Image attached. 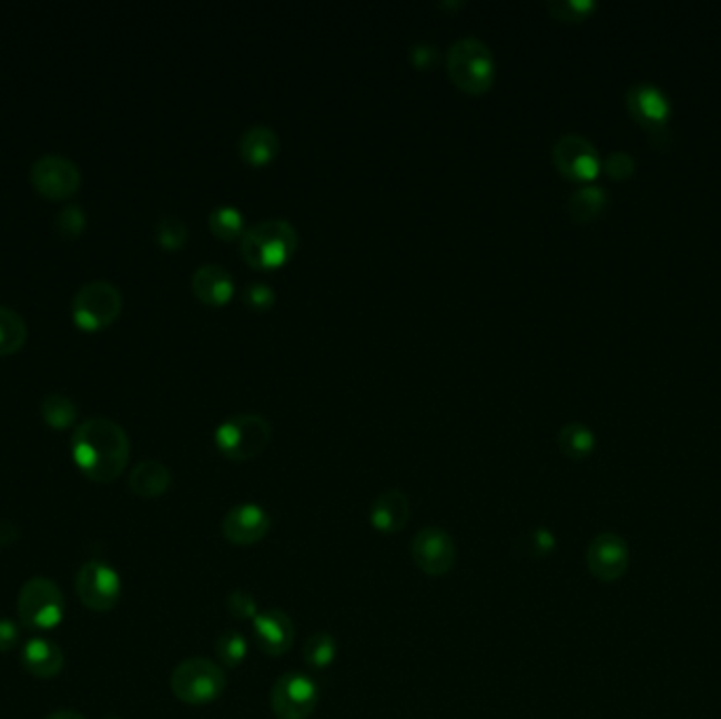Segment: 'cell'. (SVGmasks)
Wrapping results in <instances>:
<instances>
[{
	"label": "cell",
	"mask_w": 721,
	"mask_h": 719,
	"mask_svg": "<svg viewBox=\"0 0 721 719\" xmlns=\"http://www.w3.org/2000/svg\"><path fill=\"white\" fill-rule=\"evenodd\" d=\"M131 454L125 428L110 418L95 416L72 433V456L91 482L110 484L125 470Z\"/></svg>",
	"instance_id": "1"
},
{
	"label": "cell",
	"mask_w": 721,
	"mask_h": 719,
	"mask_svg": "<svg viewBox=\"0 0 721 719\" xmlns=\"http://www.w3.org/2000/svg\"><path fill=\"white\" fill-rule=\"evenodd\" d=\"M296 247V229L287 220H262L241 234V255L257 271L281 266Z\"/></svg>",
	"instance_id": "2"
},
{
	"label": "cell",
	"mask_w": 721,
	"mask_h": 719,
	"mask_svg": "<svg viewBox=\"0 0 721 719\" xmlns=\"http://www.w3.org/2000/svg\"><path fill=\"white\" fill-rule=\"evenodd\" d=\"M447 72L463 91L484 93L496 77L494 53L481 39L460 37L447 51Z\"/></svg>",
	"instance_id": "3"
},
{
	"label": "cell",
	"mask_w": 721,
	"mask_h": 719,
	"mask_svg": "<svg viewBox=\"0 0 721 719\" xmlns=\"http://www.w3.org/2000/svg\"><path fill=\"white\" fill-rule=\"evenodd\" d=\"M173 697L186 705H210L226 690V671L210 658L194 656L182 660L171 674Z\"/></svg>",
	"instance_id": "4"
},
{
	"label": "cell",
	"mask_w": 721,
	"mask_h": 719,
	"mask_svg": "<svg viewBox=\"0 0 721 719\" xmlns=\"http://www.w3.org/2000/svg\"><path fill=\"white\" fill-rule=\"evenodd\" d=\"M273 426L266 416L245 412L234 414L215 428V445L231 460H252L266 449Z\"/></svg>",
	"instance_id": "5"
},
{
	"label": "cell",
	"mask_w": 721,
	"mask_h": 719,
	"mask_svg": "<svg viewBox=\"0 0 721 719\" xmlns=\"http://www.w3.org/2000/svg\"><path fill=\"white\" fill-rule=\"evenodd\" d=\"M65 599L62 589L49 578H30L18 597V616L23 627L47 631L62 622Z\"/></svg>",
	"instance_id": "6"
},
{
	"label": "cell",
	"mask_w": 721,
	"mask_h": 719,
	"mask_svg": "<svg viewBox=\"0 0 721 719\" xmlns=\"http://www.w3.org/2000/svg\"><path fill=\"white\" fill-rule=\"evenodd\" d=\"M123 308L121 290L106 279H95L79 287L72 297L74 321L85 330L106 327Z\"/></svg>",
	"instance_id": "7"
},
{
	"label": "cell",
	"mask_w": 721,
	"mask_h": 719,
	"mask_svg": "<svg viewBox=\"0 0 721 719\" xmlns=\"http://www.w3.org/2000/svg\"><path fill=\"white\" fill-rule=\"evenodd\" d=\"M317 681L302 671H287L271 690V707L278 719H308L317 709Z\"/></svg>",
	"instance_id": "8"
},
{
	"label": "cell",
	"mask_w": 721,
	"mask_h": 719,
	"mask_svg": "<svg viewBox=\"0 0 721 719\" xmlns=\"http://www.w3.org/2000/svg\"><path fill=\"white\" fill-rule=\"evenodd\" d=\"M74 589L89 610L110 612L121 599L123 585L119 571L112 570L104 561H87L77 571Z\"/></svg>",
	"instance_id": "9"
},
{
	"label": "cell",
	"mask_w": 721,
	"mask_h": 719,
	"mask_svg": "<svg viewBox=\"0 0 721 719\" xmlns=\"http://www.w3.org/2000/svg\"><path fill=\"white\" fill-rule=\"evenodd\" d=\"M30 180L34 189L49 199H65L79 191L81 170L65 154L47 152L39 156L30 168Z\"/></svg>",
	"instance_id": "10"
},
{
	"label": "cell",
	"mask_w": 721,
	"mask_h": 719,
	"mask_svg": "<svg viewBox=\"0 0 721 719\" xmlns=\"http://www.w3.org/2000/svg\"><path fill=\"white\" fill-rule=\"evenodd\" d=\"M552 163L573 182H589L601 170V156L585 135L566 133L552 144Z\"/></svg>",
	"instance_id": "11"
},
{
	"label": "cell",
	"mask_w": 721,
	"mask_h": 719,
	"mask_svg": "<svg viewBox=\"0 0 721 719\" xmlns=\"http://www.w3.org/2000/svg\"><path fill=\"white\" fill-rule=\"evenodd\" d=\"M412 559L428 576H444L454 570L458 550L446 529L423 528L412 540Z\"/></svg>",
	"instance_id": "12"
},
{
	"label": "cell",
	"mask_w": 721,
	"mask_h": 719,
	"mask_svg": "<svg viewBox=\"0 0 721 719\" xmlns=\"http://www.w3.org/2000/svg\"><path fill=\"white\" fill-rule=\"evenodd\" d=\"M631 553L622 536L603 531L595 536L587 549V568L601 583H616L629 570Z\"/></svg>",
	"instance_id": "13"
},
{
	"label": "cell",
	"mask_w": 721,
	"mask_h": 719,
	"mask_svg": "<svg viewBox=\"0 0 721 719\" xmlns=\"http://www.w3.org/2000/svg\"><path fill=\"white\" fill-rule=\"evenodd\" d=\"M271 528H273V519L268 510L255 503L236 505L224 515L220 524L222 536L236 547H250L264 540Z\"/></svg>",
	"instance_id": "14"
},
{
	"label": "cell",
	"mask_w": 721,
	"mask_h": 719,
	"mask_svg": "<svg viewBox=\"0 0 721 719\" xmlns=\"http://www.w3.org/2000/svg\"><path fill=\"white\" fill-rule=\"evenodd\" d=\"M255 641L260 650L268 656L287 655L296 641V627L292 616L281 608H268L257 612L254 620Z\"/></svg>",
	"instance_id": "15"
},
{
	"label": "cell",
	"mask_w": 721,
	"mask_h": 719,
	"mask_svg": "<svg viewBox=\"0 0 721 719\" xmlns=\"http://www.w3.org/2000/svg\"><path fill=\"white\" fill-rule=\"evenodd\" d=\"M627 107L643 128L652 131L662 128L671 114V102L667 93L652 83H636L629 87Z\"/></svg>",
	"instance_id": "16"
},
{
	"label": "cell",
	"mask_w": 721,
	"mask_h": 719,
	"mask_svg": "<svg viewBox=\"0 0 721 719\" xmlns=\"http://www.w3.org/2000/svg\"><path fill=\"white\" fill-rule=\"evenodd\" d=\"M409 515L412 505L407 494L402 489H386L378 498H374L369 507V524L376 531L393 536L407 526Z\"/></svg>",
	"instance_id": "17"
},
{
	"label": "cell",
	"mask_w": 721,
	"mask_h": 719,
	"mask_svg": "<svg viewBox=\"0 0 721 719\" xmlns=\"http://www.w3.org/2000/svg\"><path fill=\"white\" fill-rule=\"evenodd\" d=\"M64 662L65 656L62 648L47 637H34L23 646L22 665L30 676L39 677V679L60 676L64 669Z\"/></svg>",
	"instance_id": "18"
},
{
	"label": "cell",
	"mask_w": 721,
	"mask_h": 719,
	"mask_svg": "<svg viewBox=\"0 0 721 719\" xmlns=\"http://www.w3.org/2000/svg\"><path fill=\"white\" fill-rule=\"evenodd\" d=\"M192 292L205 304H226L234 294V279L220 264H201L192 273Z\"/></svg>",
	"instance_id": "19"
},
{
	"label": "cell",
	"mask_w": 721,
	"mask_h": 719,
	"mask_svg": "<svg viewBox=\"0 0 721 719\" xmlns=\"http://www.w3.org/2000/svg\"><path fill=\"white\" fill-rule=\"evenodd\" d=\"M238 154L250 165H266L278 154V135L268 125H252L238 138Z\"/></svg>",
	"instance_id": "20"
},
{
	"label": "cell",
	"mask_w": 721,
	"mask_h": 719,
	"mask_svg": "<svg viewBox=\"0 0 721 719\" xmlns=\"http://www.w3.org/2000/svg\"><path fill=\"white\" fill-rule=\"evenodd\" d=\"M170 486V468L159 460H142L129 473V487L140 498H156Z\"/></svg>",
	"instance_id": "21"
},
{
	"label": "cell",
	"mask_w": 721,
	"mask_h": 719,
	"mask_svg": "<svg viewBox=\"0 0 721 719\" xmlns=\"http://www.w3.org/2000/svg\"><path fill=\"white\" fill-rule=\"evenodd\" d=\"M557 444H559V449L568 456V458H573V460H582L587 456L593 454L595 444V433L582 423H568L566 426L559 428V435H557Z\"/></svg>",
	"instance_id": "22"
},
{
	"label": "cell",
	"mask_w": 721,
	"mask_h": 719,
	"mask_svg": "<svg viewBox=\"0 0 721 719\" xmlns=\"http://www.w3.org/2000/svg\"><path fill=\"white\" fill-rule=\"evenodd\" d=\"M608 203V192L597 184H585L578 186L568 199V210L572 213L573 220L578 222H591L599 213L603 212Z\"/></svg>",
	"instance_id": "23"
},
{
	"label": "cell",
	"mask_w": 721,
	"mask_h": 719,
	"mask_svg": "<svg viewBox=\"0 0 721 719\" xmlns=\"http://www.w3.org/2000/svg\"><path fill=\"white\" fill-rule=\"evenodd\" d=\"M338 656V641L336 637L327 631H317L315 635H311L304 644V652H302V658H304V665L313 671H323V669H329L334 665Z\"/></svg>",
	"instance_id": "24"
},
{
	"label": "cell",
	"mask_w": 721,
	"mask_h": 719,
	"mask_svg": "<svg viewBox=\"0 0 721 719\" xmlns=\"http://www.w3.org/2000/svg\"><path fill=\"white\" fill-rule=\"evenodd\" d=\"M26 338L28 325L22 315L11 306L0 304V355L16 353L18 348H22Z\"/></svg>",
	"instance_id": "25"
},
{
	"label": "cell",
	"mask_w": 721,
	"mask_h": 719,
	"mask_svg": "<svg viewBox=\"0 0 721 719\" xmlns=\"http://www.w3.org/2000/svg\"><path fill=\"white\" fill-rule=\"evenodd\" d=\"M215 655L220 660V667L224 669H236L245 662V658L250 655V644L245 639V635L238 631H226L220 635L215 641Z\"/></svg>",
	"instance_id": "26"
},
{
	"label": "cell",
	"mask_w": 721,
	"mask_h": 719,
	"mask_svg": "<svg viewBox=\"0 0 721 719\" xmlns=\"http://www.w3.org/2000/svg\"><path fill=\"white\" fill-rule=\"evenodd\" d=\"M41 412L47 424L55 428H65L77 421L79 409L77 403L72 402L64 393H47L41 403Z\"/></svg>",
	"instance_id": "27"
},
{
	"label": "cell",
	"mask_w": 721,
	"mask_h": 719,
	"mask_svg": "<svg viewBox=\"0 0 721 719\" xmlns=\"http://www.w3.org/2000/svg\"><path fill=\"white\" fill-rule=\"evenodd\" d=\"M210 229L217 239H234L243 234L245 217L233 205H217L210 213Z\"/></svg>",
	"instance_id": "28"
},
{
	"label": "cell",
	"mask_w": 721,
	"mask_h": 719,
	"mask_svg": "<svg viewBox=\"0 0 721 719\" xmlns=\"http://www.w3.org/2000/svg\"><path fill=\"white\" fill-rule=\"evenodd\" d=\"M156 241L165 250H180L189 241V226L177 215H163L156 222Z\"/></svg>",
	"instance_id": "29"
},
{
	"label": "cell",
	"mask_w": 721,
	"mask_h": 719,
	"mask_svg": "<svg viewBox=\"0 0 721 719\" xmlns=\"http://www.w3.org/2000/svg\"><path fill=\"white\" fill-rule=\"evenodd\" d=\"M547 9L557 20L580 22L593 13L597 2L595 0H547Z\"/></svg>",
	"instance_id": "30"
},
{
	"label": "cell",
	"mask_w": 721,
	"mask_h": 719,
	"mask_svg": "<svg viewBox=\"0 0 721 719\" xmlns=\"http://www.w3.org/2000/svg\"><path fill=\"white\" fill-rule=\"evenodd\" d=\"M555 547H557V538L552 536L551 529L547 528L531 529L524 536V545H521V549H526L530 557H547L551 555Z\"/></svg>",
	"instance_id": "31"
},
{
	"label": "cell",
	"mask_w": 721,
	"mask_h": 719,
	"mask_svg": "<svg viewBox=\"0 0 721 719\" xmlns=\"http://www.w3.org/2000/svg\"><path fill=\"white\" fill-rule=\"evenodd\" d=\"M226 610L234 620H254L260 612L254 595L243 589H236L226 597Z\"/></svg>",
	"instance_id": "32"
},
{
	"label": "cell",
	"mask_w": 721,
	"mask_h": 719,
	"mask_svg": "<svg viewBox=\"0 0 721 719\" xmlns=\"http://www.w3.org/2000/svg\"><path fill=\"white\" fill-rule=\"evenodd\" d=\"M601 170L615 180H624L636 171V159L627 150H615L601 161Z\"/></svg>",
	"instance_id": "33"
},
{
	"label": "cell",
	"mask_w": 721,
	"mask_h": 719,
	"mask_svg": "<svg viewBox=\"0 0 721 719\" xmlns=\"http://www.w3.org/2000/svg\"><path fill=\"white\" fill-rule=\"evenodd\" d=\"M85 212L83 207L70 203L62 207V212L58 213L55 217V226L60 233L65 234V236H77L85 229Z\"/></svg>",
	"instance_id": "34"
},
{
	"label": "cell",
	"mask_w": 721,
	"mask_h": 719,
	"mask_svg": "<svg viewBox=\"0 0 721 719\" xmlns=\"http://www.w3.org/2000/svg\"><path fill=\"white\" fill-rule=\"evenodd\" d=\"M243 297L245 302L252 306V308H257V311H264V308H271L275 304V290L268 285V283H260V281H254L245 287L243 292Z\"/></svg>",
	"instance_id": "35"
},
{
	"label": "cell",
	"mask_w": 721,
	"mask_h": 719,
	"mask_svg": "<svg viewBox=\"0 0 721 719\" xmlns=\"http://www.w3.org/2000/svg\"><path fill=\"white\" fill-rule=\"evenodd\" d=\"M409 60L418 68H430L439 60V49L435 44L418 43L409 49Z\"/></svg>",
	"instance_id": "36"
},
{
	"label": "cell",
	"mask_w": 721,
	"mask_h": 719,
	"mask_svg": "<svg viewBox=\"0 0 721 719\" xmlns=\"http://www.w3.org/2000/svg\"><path fill=\"white\" fill-rule=\"evenodd\" d=\"M18 641H20V627L9 618H0V652L13 650Z\"/></svg>",
	"instance_id": "37"
},
{
	"label": "cell",
	"mask_w": 721,
	"mask_h": 719,
	"mask_svg": "<svg viewBox=\"0 0 721 719\" xmlns=\"http://www.w3.org/2000/svg\"><path fill=\"white\" fill-rule=\"evenodd\" d=\"M44 719H87L85 716L77 713V711H55L51 716H47Z\"/></svg>",
	"instance_id": "38"
},
{
	"label": "cell",
	"mask_w": 721,
	"mask_h": 719,
	"mask_svg": "<svg viewBox=\"0 0 721 719\" xmlns=\"http://www.w3.org/2000/svg\"><path fill=\"white\" fill-rule=\"evenodd\" d=\"M108 719H114V718H108Z\"/></svg>",
	"instance_id": "39"
}]
</instances>
